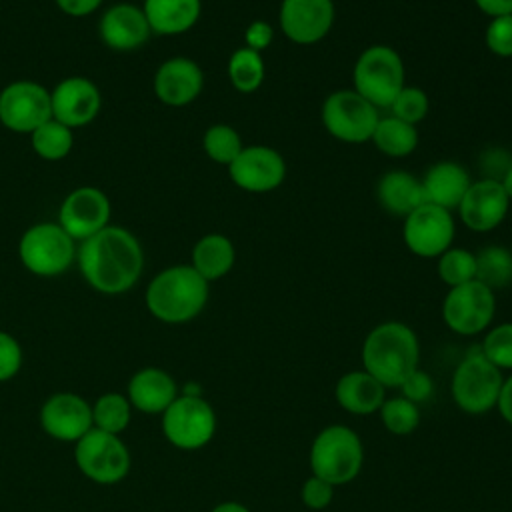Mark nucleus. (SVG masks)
<instances>
[{
  "label": "nucleus",
  "instance_id": "nucleus-45",
  "mask_svg": "<svg viewBox=\"0 0 512 512\" xmlns=\"http://www.w3.org/2000/svg\"><path fill=\"white\" fill-rule=\"evenodd\" d=\"M480 12H484L490 18L512 14V0H474Z\"/></svg>",
  "mask_w": 512,
  "mask_h": 512
},
{
  "label": "nucleus",
  "instance_id": "nucleus-31",
  "mask_svg": "<svg viewBox=\"0 0 512 512\" xmlns=\"http://www.w3.org/2000/svg\"><path fill=\"white\" fill-rule=\"evenodd\" d=\"M30 142H32V150L42 160L56 162L70 154L74 146V136H72V128L50 118L30 134Z\"/></svg>",
  "mask_w": 512,
  "mask_h": 512
},
{
  "label": "nucleus",
  "instance_id": "nucleus-20",
  "mask_svg": "<svg viewBox=\"0 0 512 512\" xmlns=\"http://www.w3.org/2000/svg\"><path fill=\"white\" fill-rule=\"evenodd\" d=\"M152 88L162 104L182 108L200 96L204 88V74L194 60L186 56H172L158 66Z\"/></svg>",
  "mask_w": 512,
  "mask_h": 512
},
{
  "label": "nucleus",
  "instance_id": "nucleus-28",
  "mask_svg": "<svg viewBox=\"0 0 512 512\" xmlns=\"http://www.w3.org/2000/svg\"><path fill=\"white\" fill-rule=\"evenodd\" d=\"M372 142L382 154L392 158H404L416 150L418 130L416 126L396 116H386L378 120L376 130L372 134Z\"/></svg>",
  "mask_w": 512,
  "mask_h": 512
},
{
  "label": "nucleus",
  "instance_id": "nucleus-10",
  "mask_svg": "<svg viewBox=\"0 0 512 512\" xmlns=\"http://www.w3.org/2000/svg\"><path fill=\"white\" fill-rule=\"evenodd\" d=\"M320 118L328 134L346 144H362L372 140L380 120L378 108L354 90L332 92L322 104Z\"/></svg>",
  "mask_w": 512,
  "mask_h": 512
},
{
  "label": "nucleus",
  "instance_id": "nucleus-41",
  "mask_svg": "<svg viewBox=\"0 0 512 512\" xmlns=\"http://www.w3.org/2000/svg\"><path fill=\"white\" fill-rule=\"evenodd\" d=\"M432 388H434L432 378H430L426 372H422L420 368H416V370L400 384L402 396L408 398V400H412L414 404L428 400V398L432 396Z\"/></svg>",
  "mask_w": 512,
  "mask_h": 512
},
{
  "label": "nucleus",
  "instance_id": "nucleus-27",
  "mask_svg": "<svg viewBox=\"0 0 512 512\" xmlns=\"http://www.w3.org/2000/svg\"><path fill=\"white\" fill-rule=\"evenodd\" d=\"M236 260L234 244L228 236L212 232L202 236L192 248V262L190 266L206 280H218L226 276Z\"/></svg>",
  "mask_w": 512,
  "mask_h": 512
},
{
  "label": "nucleus",
  "instance_id": "nucleus-33",
  "mask_svg": "<svg viewBox=\"0 0 512 512\" xmlns=\"http://www.w3.org/2000/svg\"><path fill=\"white\" fill-rule=\"evenodd\" d=\"M380 418L384 428L394 436H408L420 424V410L418 404L404 396L386 398L380 406Z\"/></svg>",
  "mask_w": 512,
  "mask_h": 512
},
{
  "label": "nucleus",
  "instance_id": "nucleus-30",
  "mask_svg": "<svg viewBox=\"0 0 512 512\" xmlns=\"http://www.w3.org/2000/svg\"><path fill=\"white\" fill-rule=\"evenodd\" d=\"M264 74H266V66L260 52L250 50L246 46L232 52L228 60V78L238 92L242 94L256 92L264 82Z\"/></svg>",
  "mask_w": 512,
  "mask_h": 512
},
{
  "label": "nucleus",
  "instance_id": "nucleus-37",
  "mask_svg": "<svg viewBox=\"0 0 512 512\" xmlns=\"http://www.w3.org/2000/svg\"><path fill=\"white\" fill-rule=\"evenodd\" d=\"M428 108H430L428 96L418 86H404L398 92V96L394 98V102L390 104L392 116H396L412 126H416L418 122H422L426 118Z\"/></svg>",
  "mask_w": 512,
  "mask_h": 512
},
{
  "label": "nucleus",
  "instance_id": "nucleus-44",
  "mask_svg": "<svg viewBox=\"0 0 512 512\" xmlns=\"http://www.w3.org/2000/svg\"><path fill=\"white\" fill-rule=\"evenodd\" d=\"M496 408H498L500 416H502L508 424H512V374H510L508 378H504V382H502Z\"/></svg>",
  "mask_w": 512,
  "mask_h": 512
},
{
  "label": "nucleus",
  "instance_id": "nucleus-12",
  "mask_svg": "<svg viewBox=\"0 0 512 512\" xmlns=\"http://www.w3.org/2000/svg\"><path fill=\"white\" fill-rule=\"evenodd\" d=\"M52 118L50 90L34 80H16L0 90V124L18 134H32Z\"/></svg>",
  "mask_w": 512,
  "mask_h": 512
},
{
  "label": "nucleus",
  "instance_id": "nucleus-5",
  "mask_svg": "<svg viewBox=\"0 0 512 512\" xmlns=\"http://www.w3.org/2000/svg\"><path fill=\"white\" fill-rule=\"evenodd\" d=\"M76 250V240L58 222L32 224L18 242L22 266L42 278L66 272L76 260Z\"/></svg>",
  "mask_w": 512,
  "mask_h": 512
},
{
  "label": "nucleus",
  "instance_id": "nucleus-11",
  "mask_svg": "<svg viewBox=\"0 0 512 512\" xmlns=\"http://www.w3.org/2000/svg\"><path fill=\"white\" fill-rule=\"evenodd\" d=\"M496 312L494 292L478 280L454 286L442 302V318L446 326L460 336L484 332Z\"/></svg>",
  "mask_w": 512,
  "mask_h": 512
},
{
  "label": "nucleus",
  "instance_id": "nucleus-18",
  "mask_svg": "<svg viewBox=\"0 0 512 512\" xmlns=\"http://www.w3.org/2000/svg\"><path fill=\"white\" fill-rule=\"evenodd\" d=\"M280 28L284 36L302 46L320 42L332 28L334 2L332 0H282Z\"/></svg>",
  "mask_w": 512,
  "mask_h": 512
},
{
  "label": "nucleus",
  "instance_id": "nucleus-38",
  "mask_svg": "<svg viewBox=\"0 0 512 512\" xmlns=\"http://www.w3.org/2000/svg\"><path fill=\"white\" fill-rule=\"evenodd\" d=\"M486 46L500 58L512 56V14L496 16L486 28Z\"/></svg>",
  "mask_w": 512,
  "mask_h": 512
},
{
  "label": "nucleus",
  "instance_id": "nucleus-15",
  "mask_svg": "<svg viewBox=\"0 0 512 512\" xmlns=\"http://www.w3.org/2000/svg\"><path fill=\"white\" fill-rule=\"evenodd\" d=\"M232 182L254 194L276 190L286 176V162L282 154L270 146H244L242 152L228 166Z\"/></svg>",
  "mask_w": 512,
  "mask_h": 512
},
{
  "label": "nucleus",
  "instance_id": "nucleus-19",
  "mask_svg": "<svg viewBox=\"0 0 512 512\" xmlns=\"http://www.w3.org/2000/svg\"><path fill=\"white\" fill-rule=\"evenodd\" d=\"M508 208L510 198L500 180L484 178L470 184L456 210L466 228L474 232H488L506 218Z\"/></svg>",
  "mask_w": 512,
  "mask_h": 512
},
{
  "label": "nucleus",
  "instance_id": "nucleus-13",
  "mask_svg": "<svg viewBox=\"0 0 512 512\" xmlns=\"http://www.w3.org/2000/svg\"><path fill=\"white\" fill-rule=\"evenodd\" d=\"M454 232L456 226L450 210L424 202L404 218L402 238L412 254L438 258L452 246Z\"/></svg>",
  "mask_w": 512,
  "mask_h": 512
},
{
  "label": "nucleus",
  "instance_id": "nucleus-2",
  "mask_svg": "<svg viewBox=\"0 0 512 512\" xmlns=\"http://www.w3.org/2000/svg\"><path fill=\"white\" fill-rule=\"evenodd\" d=\"M418 360V336L404 322H382L364 338L362 366L384 388H400V384L418 368Z\"/></svg>",
  "mask_w": 512,
  "mask_h": 512
},
{
  "label": "nucleus",
  "instance_id": "nucleus-9",
  "mask_svg": "<svg viewBox=\"0 0 512 512\" xmlns=\"http://www.w3.org/2000/svg\"><path fill=\"white\" fill-rule=\"evenodd\" d=\"M162 432L174 448L198 450L214 438L216 412L202 396L178 394L162 412Z\"/></svg>",
  "mask_w": 512,
  "mask_h": 512
},
{
  "label": "nucleus",
  "instance_id": "nucleus-39",
  "mask_svg": "<svg viewBox=\"0 0 512 512\" xmlns=\"http://www.w3.org/2000/svg\"><path fill=\"white\" fill-rule=\"evenodd\" d=\"M22 368V346L20 342L0 330V382L14 378Z\"/></svg>",
  "mask_w": 512,
  "mask_h": 512
},
{
  "label": "nucleus",
  "instance_id": "nucleus-16",
  "mask_svg": "<svg viewBox=\"0 0 512 512\" xmlns=\"http://www.w3.org/2000/svg\"><path fill=\"white\" fill-rule=\"evenodd\" d=\"M42 430L60 442H78L92 424V404L74 392H56L40 406Z\"/></svg>",
  "mask_w": 512,
  "mask_h": 512
},
{
  "label": "nucleus",
  "instance_id": "nucleus-47",
  "mask_svg": "<svg viewBox=\"0 0 512 512\" xmlns=\"http://www.w3.org/2000/svg\"><path fill=\"white\" fill-rule=\"evenodd\" d=\"M500 184H502L504 192L508 194V198L512 200V164H510V168L504 172V176L500 178Z\"/></svg>",
  "mask_w": 512,
  "mask_h": 512
},
{
  "label": "nucleus",
  "instance_id": "nucleus-22",
  "mask_svg": "<svg viewBox=\"0 0 512 512\" xmlns=\"http://www.w3.org/2000/svg\"><path fill=\"white\" fill-rule=\"evenodd\" d=\"M180 390L172 374L158 366H146L136 370L126 386V396L132 408L144 414H162L176 398Z\"/></svg>",
  "mask_w": 512,
  "mask_h": 512
},
{
  "label": "nucleus",
  "instance_id": "nucleus-40",
  "mask_svg": "<svg viewBox=\"0 0 512 512\" xmlns=\"http://www.w3.org/2000/svg\"><path fill=\"white\" fill-rule=\"evenodd\" d=\"M302 502L310 508V510H324L334 496V486L320 480L318 476H310L304 480L302 490H300Z\"/></svg>",
  "mask_w": 512,
  "mask_h": 512
},
{
  "label": "nucleus",
  "instance_id": "nucleus-46",
  "mask_svg": "<svg viewBox=\"0 0 512 512\" xmlns=\"http://www.w3.org/2000/svg\"><path fill=\"white\" fill-rule=\"evenodd\" d=\"M210 512H250V510L240 502H220Z\"/></svg>",
  "mask_w": 512,
  "mask_h": 512
},
{
  "label": "nucleus",
  "instance_id": "nucleus-21",
  "mask_svg": "<svg viewBox=\"0 0 512 512\" xmlns=\"http://www.w3.org/2000/svg\"><path fill=\"white\" fill-rule=\"evenodd\" d=\"M98 34L108 48L130 52L144 46L152 30L140 6L120 2L104 10L98 22Z\"/></svg>",
  "mask_w": 512,
  "mask_h": 512
},
{
  "label": "nucleus",
  "instance_id": "nucleus-35",
  "mask_svg": "<svg viewBox=\"0 0 512 512\" xmlns=\"http://www.w3.org/2000/svg\"><path fill=\"white\" fill-rule=\"evenodd\" d=\"M438 276L450 288L476 280V254L466 248H448L438 256Z\"/></svg>",
  "mask_w": 512,
  "mask_h": 512
},
{
  "label": "nucleus",
  "instance_id": "nucleus-26",
  "mask_svg": "<svg viewBox=\"0 0 512 512\" xmlns=\"http://www.w3.org/2000/svg\"><path fill=\"white\" fill-rule=\"evenodd\" d=\"M376 198L386 212L406 218L424 204L422 182L404 170L386 172L376 184Z\"/></svg>",
  "mask_w": 512,
  "mask_h": 512
},
{
  "label": "nucleus",
  "instance_id": "nucleus-36",
  "mask_svg": "<svg viewBox=\"0 0 512 512\" xmlns=\"http://www.w3.org/2000/svg\"><path fill=\"white\" fill-rule=\"evenodd\" d=\"M478 348L496 368L512 370V322H504L488 330Z\"/></svg>",
  "mask_w": 512,
  "mask_h": 512
},
{
  "label": "nucleus",
  "instance_id": "nucleus-4",
  "mask_svg": "<svg viewBox=\"0 0 512 512\" xmlns=\"http://www.w3.org/2000/svg\"><path fill=\"white\" fill-rule=\"evenodd\" d=\"M364 462V446L360 436L344 426L332 424L322 428L310 446V470L312 476L340 486L352 482Z\"/></svg>",
  "mask_w": 512,
  "mask_h": 512
},
{
  "label": "nucleus",
  "instance_id": "nucleus-8",
  "mask_svg": "<svg viewBox=\"0 0 512 512\" xmlns=\"http://www.w3.org/2000/svg\"><path fill=\"white\" fill-rule=\"evenodd\" d=\"M74 462L88 480L108 486L128 476L132 456L118 434L92 428L74 442Z\"/></svg>",
  "mask_w": 512,
  "mask_h": 512
},
{
  "label": "nucleus",
  "instance_id": "nucleus-42",
  "mask_svg": "<svg viewBox=\"0 0 512 512\" xmlns=\"http://www.w3.org/2000/svg\"><path fill=\"white\" fill-rule=\"evenodd\" d=\"M244 40H246V48L250 50H256V52H262L266 50L272 40H274V28L264 22V20H254L246 32H244Z\"/></svg>",
  "mask_w": 512,
  "mask_h": 512
},
{
  "label": "nucleus",
  "instance_id": "nucleus-43",
  "mask_svg": "<svg viewBox=\"0 0 512 512\" xmlns=\"http://www.w3.org/2000/svg\"><path fill=\"white\" fill-rule=\"evenodd\" d=\"M54 2H56V6H58L64 14L72 16V18L90 16V14H94V12L100 8V4H102V0H54Z\"/></svg>",
  "mask_w": 512,
  "mask_h": 512
},
{
  "label": "nucleus",
  "instance_id": "nucleus-17",
  "mask_svg": "<svg viewBox=\"0 0 512 512\" xmlns=\"http://www.w3.org/2000/svg\"><path fill=\"white\" fill-rule=\"evenodd\" d=\"M52 118L68 128H80L96 120L102 108L98 86L84 76H68L50 90Z\"/></svg>",
  "mask_w": 512,
  "mask_h": 512
},
{
  "label": "nucleus",
  "instance_id": "nucleus-7",
  "mask_svg": "<svg viewBox=\"0 0 512 512\" xmlns=\"http://www.w3.org/2000/svg\"><path fill=\"white\" fill-rule=\"evenodd\" d=\"M502 382V370L488 362L480 348L470 350L452 374V400L468 414H484L496 408Z\"/></svg>",
  "mask_w": 512,
  "mask_h": 512
},
{
  "label": "nucleus",
  "instance_id": "nucleus-6",
  "mask_svg": "<svg viewBox=\"0 0 512 512\" xmlns=\"http://www.w3.org/2000/svg\"><path fill=\"white\" fill-rule=\"evenodd\" d=\"M354 92L376 108H390L404 84V62L400 54L384 44L366 48L352 70Z\"/></svg>",
  "mask_w": 512,
  "mask_h": 512
},
{
  "label": "nucleus",
  "instance_id": "nucleus-14",
  "mask_svg": "<svg viewBox=\"0 0 512 512\" xmlns=\"http://www.w3.org/2000/svg\"><path fill=\"white\" fill-rule=\"evenodd\" d=\"M110 212V200L100 188L80 186L62 200L58 210V224L76 242H82L108 226Z\"/></svg>",
  "mask_w": 512,
  "mask_h": 512
},
{
  "label": "nucleus",
  "instance_id": "nucleus-29",
  "mask_svg": "<svg viewBox=\"0 0 512 512\" xmlns=\"http://www.w3.org/2000/svg\"><path fill=\"white\" fill-rule=\"evenodd\" d=\"M132 420V404L122 392H106L92 404V424L110 434H122Z\"/></svg>",
  "mask_w": 512,
  "mask_h": 512
},
{
  "label": "nucleus",
  "instance_id": "nucleus-34",
  "mask_svg": "<svg viewBox=\"0 0 512 512\" xmlns=\"http://www.w3.org/2000/svg\"><path fill=\"white\" fill-rule=\"evenodd\" d=\"M202 146H204V152L210 160H214L216 164H224V166H230L234 162V158L244 148L240 134L228 124L210 126L204 132Z\"/></svg>",
  "mask_w": 512,
  "mask_h": 512
},
{
  "label": "nucleus",
  "instance_id": "nucleus-24",
  "mask_svg": "<svg viewBox=\"0 0 512 512\" xmlns=\"http://www.w3.org/2000/svg\"><path fill=\"white\" fill-rule=\"evenodd\" d=\"M336 402L350 414L368 416L380 410L386 400V388L364 368L346 372L338 378L334 388Z\"/></svg>",
  "mask_w": 512,
  "mask_h": 512
},
{
  "label": "nucleus",
  "instance_id": "nucleus-32",
  "mask_svg": "<svg viewBox=\"0 0 512 512\" xmlns=\"http://www.w3.org/2000/svg\"><path fill=\"white\" fill-rule=\"evenodd\" d=\"M476 280L492 292L512 282V252L504 246H486L476 254Z\"/></svg>",
  "mask_w": 512,
  "mask_h": 512
},
{
  "label": "nucleus",
  "instance_id": "nucleus-25",
  "mask_svg": "<svg viewBox=\"0 0 512 512\" xmlns=\"http://www.w3.org/2000/svg\"><path fill=\"white\" fill-rule=\"evenodd\" d=\"M148 26L154 34L174 36L188 32L200 18V0H144L142 4Z\"/></svg>",
  "mask_w": 512,
  "mask_h": 512
},
{
  "label": "nucleus",
  "instance_id": "nucleus-23",
  "mask_svg": "<svg viewBox=\"0 0 512 512\" xmlns=\"http://www.w3.org/2000/svg\"><path fill=\"white\" fill-rule=\"evenodd\" d=\"M420 182H422L424 202L436 204L444 210L458 208L466 190L472 184L468 170L462 164H456L450 160L432 164Z\"/></svg>",
  "mask_w": 512,
  "mask_h": 512
},
{
  "label": "nucleus",
  "instance_id": "nucleus-3",
  "mask_svg": "<svg viewBox=\"0 0 512 512\" xmlns=\"http://www.w3.org/2000/svg\"><path fill=\"white\" fill-rule=\"evenodd\" d=\"M206 282L190 264H176L158 272L146 288L148 312L164 324L194 320L208 302Z\"/></svg>",
  "mask_w": 512,
  "mask_h": 512
},
{
  "label": "nucleus",
  "instance_id": "nucleus-1",
  "mask_svg": "<svg viewBox=\"0 0 512 512\" xmlns=\"http://www.w3.org/2000/svg\"><path fill=\"white\" fill-rule=\"evenodd\" d=\"M76 262L90 288L114 296L128 292L140 280L144 250L130 230L108 224L80 242Z\"/></svg>",
  "mask_w": 512,
  "mask_h": 512
}]
</instances>
